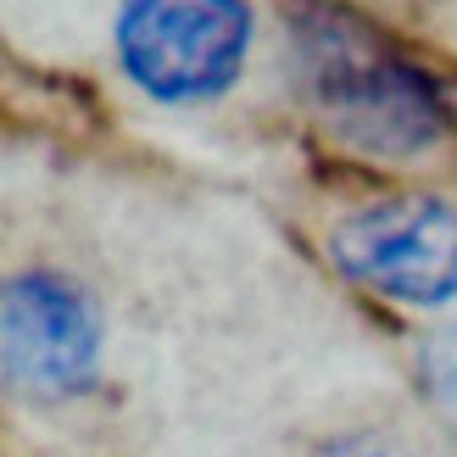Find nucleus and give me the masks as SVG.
<instances>
[{
  "label": "nucleus",
  "mask_w": 457,
  "mask_h": 457,
  "mask_svg": "<svg viewBox=\"0 0 457 457\" xmlns=\"http://www.w3.org/2000/svg\"><path fill=\"white\" fill-rule=\"evenodd\" d=\"M245 0H118L112 56L156 106H212L240 84L251 56Z\"/></svg>",
  "instance_id": "2"
},
{
  "label": "nucleus",
  "mask_w": 457,
  "mask_h": 457,
  "mask_svg": "<svg viewBox=\"0 0 457 457\" xmlns=\"http://www.w3.org/2000/svg\"><path fill=\"white\" fill-rule=\"evenodd\" d=\"M329 262L352 285L402 307L457 302V207L429 190L379 195L329 228Z\"/></svg>",
  "instance_id": "4"
},
{
  "label": "nucleus",
  "mask_w": 457,
  "mask_h": 457,
  "mask_svg": "<svg viewBox=\"0 0 457 457\" xmlns=\"http://www.w3.org/2000/svg\"><path fill=\"white\" fill-rule=\"evenodd\" d=\"M285 62L295 96L346 151L413 162L457 123L452 89L340 0H295L285 12Z\"/></svg>",
  "instance_id": "1"
},
{
  "label": "nucleus",
  "mask_w": 457,
  "mask_h": 457,
  "mask_svg": "<svg viewBox=\"0 0 457 457\" xmlns=\"http://www.w3.org/2000/svg\"><path fill=\"white\" fill-rule=\"evenodd\" d=\"M419 379H424L429 402L457 424V318H446V324L419 346Z\"/></svg>",
  "instance_id": "5"
},
{
  "label": "nucleus",
  "mask_w": 457,
  "mask_h": 457,
  "mask_svg": "<svg viewBox=\"0 0 457 457\" xmlns=\"http://www.w3.org/2000/svg\"><path fill=\"white\" fill-rule=\"evenodd\" d=\"M106 324L79 279L22 268L0 279V391L17 402H79L101 379Z\"/></svg>",
  "instance_id": "3"
},
{
  "label": "nucleus",
  "mask_w": 457,
  "mask_h": 457,
  "mask_svg": "<svg viewBox=\"0 0 457 457\" xmlns=\"http://www.w3.org/2000/svg\"><path fill=\"white\" fill-rule=\"evenodd\" d=\"M312 457H407L396 441H385V436H369V429H357V436H335L324 441Z\"/></svg>",
  "instance_id": "6"
}]
</instances>
